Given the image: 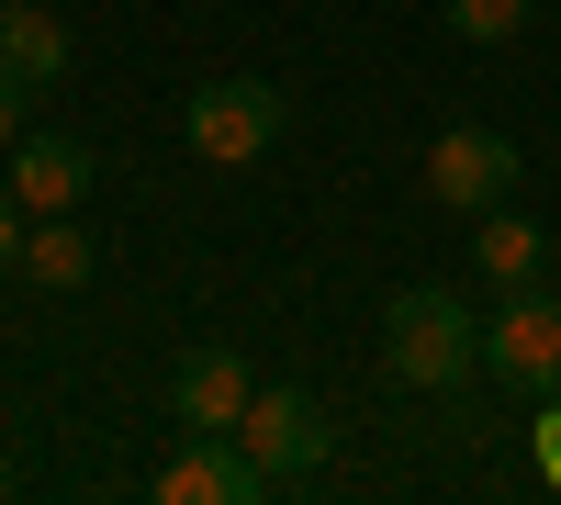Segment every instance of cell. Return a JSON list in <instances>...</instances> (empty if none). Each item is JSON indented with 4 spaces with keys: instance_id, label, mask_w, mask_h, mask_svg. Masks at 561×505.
Returning a JSON list of instances; mask_svg holds the SVG:
<instances>
[{
    "instance_id": "cell-15",
    "label": "cell",
    "mask_w": 561,
    "mask_h": 505,
    "mask_svg": "<svg viewBox=\"0 0 561 505\" xmlns=\"http://www.w3.org/2000/svg\"><path fill=\"white\" fill-rule=\"evenodd\" d=\"M23 102H34V90H23V79H0V158L23 147Z\"/></svg>"
},
{
    "instance_id": "cell-4",
    "label": "cell",
    "mask_w": 561,
    "mask_h": 505,
    "mask_svg": "<svg viewBox=\"0 0 561 505\" xmlns=\"http://www.w3.org/2000/svg\"><path fill=\"white\" fill-rule=\"evenodd\" d=\"M147 494H158V505H259V494H280V483L259 472V449H248V438L180 427V449L147 472Z\"/></svg>"
},
{
    "instance_id": "cell-5",
    "label": "cell",
    "mask_w": 561,
    "mask_h": 505,
    "mask_svg": "<svg viewBox=\"0 0 561 505\" xmlns=\"http://www.w3.org/2000/svg\"><path fill=\"white\" fill-rule=\"evenodd\" d=\"M517 135H494V124H449L438 147H427V203L449 214H494V203H517Z\"/></svg>"
},
{
    "instance_id": "cell-16",
    "label": "cell",
    "mask_w": 561,
    "mask_h": 505,
    "mask_svg": "<svg viewBox=\"0 0 561 505\" xmlns=\"http://www.w3.org/2000/svg\"><path fill=\"white\" fill-rule=\"evenodd\" d=\"M0 494H12V461H0Z\"/></svg>"
},
{
    "instance_id": "cell-8",
    "label": "cell",
    "mask_w": 561,
    "mask_h": 505,
    "mask_svg": "<svg viewBox=\"0 0 561 505\" xmlns=\"http://www.w3.org/2000/svg\"><path fill=\"white\" fill-rule=\"evenodd\" d=\"M0 180H12L23 214H79V192L102 180V158H90L79 135H34V124H23V147L0 158Z\"/></svg>"
},
{
    "instance_id": "cell-12",
    "label": "cell",
    "mask_w": 561,
    "mask_h": 505,
    "mask_svg": "<svg viewBox=\"0 0 561 505\" xmlns=\"http://www.w3.org/2000/svg\"><path fill=\"white\" fill-rule=\"evenodd\" d=\"M528 12H539V0H438V23H449L460 45H517Z\"/></svg>"
},
{
    "instance_id": "cell-6",
    "label": "cell",
    "mask_w": 561,
    "mask_h": 505,
    "mask_svg": "<svg viewBox=\"0 0 561 505\" xmlns=\"http://www.w3.org/2000/svg\"><path fill=\"white\" fill-rule=\"evenodd\" d=\"M237 438L259 449V472H270V483H304V472H325V449H337L325 404H314V393H293V382H259V404L237 416Z\"/></svg>"
},
{
    "instance_id": "cell-10",
    "label": "cell",
    "mask_w": 561,
    "mask_h": 505,
    "mask_svg": "<svg viewBox=\"0 0 561 505\" xmlns=\"http://www.w3.org/2000/svg\"><path fill=\"white\" fill-rule=\"evenodd\" d=\"M23 282H45V292H90V282H102V237H90L79 214H34V237H23Z\"/></svg>"
},
{
    "instance_id": "cell-11",
    "label": "cell",
    "mask_w": 561,
    "mask_h": 505,
    "mask_svg": "<svg viewBox=\"0 0 561 505\" xmlns=\"http://www.w3.org/2000/svg\"><path fill=\"white\" fill-rule=\"evenodd\" d=\"M0 79H23V90L68 79V23L45 12V0H12V12H0Z\"/></svg>"
},
{
    "instance_id": "cell-9",
    "label": "cell",
    "mask_w": 561,
    "mask_h": 505,
    "mask_svg": "<svg viewBox=\"0 0 561 505\" xmlns=\"http://www.w3.org/2000/svg\"><path fill=\"white\" fill-rule=\"evenodd\" d=\"M472 269L494 292H539V269H550V237L517 214V203H494V214H472Z\"/></svg>"
},
{
    "instance_id": "cell-1",
    "label": "cell",
    "mask_w": 561,
    "mask_h": 505,
    "mask_svg": "<svg viewBox=\"0 0 561 505\" xmlns=\"http://www.w3.org/2000/svg\"><path fill=\"white\" fill-rule=\"evenodd\" d=\"M382 371L404 393H472L483 382V314L449 282H404L382 303Z\"/></svg>"
},
{
    "instance_id": "cell-7",
    "label": "cell",
    "mask_w": 561,
    "mask_h": 505,
    "mask_svg": "<svg viewBox=\"0 0 561 505\" xmlns=\"http://www.w3.org/2000/svg\"><path fill=\"white\" fill-rule=\"evenodd\" d=\"M248 404H259V371H248V359L237 348H180V371H169V416L180 427H214V438H237V416H248Z\"/></svg>"
},
{
    "instance_id": "cell-2",
    "label": "cell",
    "mask_w": 561,
    "mask_h": 505,
    "mask_svg": "<svg viewBox=\"0 0 561 505\" xmlns=\"http://www.w3.org/2000/svg\"><path fill=\"white\" fill-rule=\"evenodd\" d=\"M280 124H293V102H280L270 79H203L192 102H180V135H192V158L203 169H259L270 147H280Z\"/></svg>"
},
{
    "instance_id": "cell-13",
    "label": "cell",
    "mask_w": 561,
    "mask_h": 505,
    "mask_svg": "<svg viewBox=\"0 0 561 505\" xmlns=\"http://www.w3.org/2000/svg\"><path fill=\"white\" fill-rule=\"evenodd\" d=\"M528 449H539V483L561 494V404H550V393H539V427H528Z\"/></svg>"
},
{
    "instance_id": "cell-3",
    "label": "cell",
    "mask_w": 561,
    "mask_h": 505,
    "mask_svg": "<svg viewBox=\"0 0 561 505\" xmlns=\"http://www.w3.org/2000/svg\"><path fill=\"white\" fill-rule=\"evenodd\" d=\"M483 371L505 393H561V292H494V314H483Z\"/></svg>"
},
{
    "instance_id": "cell-17",
    "label": "cell",
    "mask_w": 561,
    "mask_h": 505,
    "mask_svg": "<svg viewBox=\"0 0 561 505\" xmlns=\"http://www.w3.org/2000/svg\"><path fill=\"white\" fill-rule=\"evenodd\" d=\"M0 12H12V0H0Z\"/></svg>"
},
{
    "instance_id": "cell-14",
    "label": "cell",
    "mask_w": 561,
    "mask_h": 505,
    "mask_svg": "<svg viewBox=\"0 0 561 505\" xmlns=\"http://www.w3.org/2000/svg\"><path fill=\"white\" fill-rule=\"evenodd\" d=\"M23 237H34V214L12 203V180H0V269H23Z\"/></svg>"
}]
</instances>
